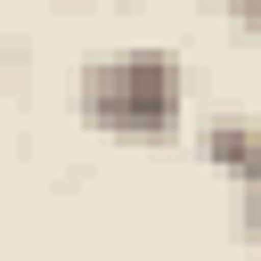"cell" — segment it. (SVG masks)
Segmentation results:
<instances>
[{
    "mask_svg": "<svg viewBox=\"0 0 261 261\" xmlns=\"http://www.w3.org/2000/svg\"><path fill=\"white\" fill-rule=\"evenodd\" d=\"M73 106L98 139L114 147H171L188 122V65L163 41H122V49H90Z\"/></svg>",
    "mask_w": 261,
    "mask_h": 261,
    "instance_id": "cell-1",
    "label": "cell"
},
{
    "mask_svg": "<svg viewBox=\"0 0 261 261\" xmlns=\"http://www.w3.org/2000/svg\"><path fill=\"white\" fill-rule=\"evenodd\" d=\"M204 155H212V171H228L237 188H253V179H261V122H253L245 106L204 114Z\"/></svg>",
    "mask_w": 261,
    "mask_h": 261,
    "instance_id": "cell-2",
    "label": "cell"
},
{
    "mask_svg": "<svg viewBox=\"0 0 261 261\" xmlns=\"http://www.w3.org/2000/svg\"><path fill=\"white\" fill-rule=\"evenodd\" d=\"M237 237H245V245H261V179L237 196Z\"/></svg>",
    "mask_w": 261,
    "mask_h": 261,
    "instance_id": "cell-3",
    "label": "cell"
},
{
    "mask_svg": "<svg viewBox=\"0 0 261 261\" xmlns=\"http://www.w3.org/2000/svg\"><path fill=\"white\" fill-rule=\"evenodd\" d=\"M228 33L237 41H261V8H228Z\"/></svg>",
    "mask_w": 261,
    "mask_h": 261,
    "instance_id": "cell-4",
    "label": "cell"
}]
</instances>
